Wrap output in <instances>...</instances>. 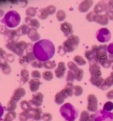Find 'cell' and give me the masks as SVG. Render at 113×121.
Listing matches in <instances>:
<instances>
[{
    "label": "cell",
    "mask_w": 113,
    "mask_h": 121,
    "mask_svg": "<svg viewBox=\"0 0 113 121\" xmlns=\"http://www.w3.org/2000/svg\"><path fill=\"white\" fill-rule=\"evenodd\" d=\"M32 51L38 60L45 62L53 57L55 49L51 41L44 39L37 42L34 45Z\"/></svg>",
    "instance_id": "cell-1"
},
{
    "label": "cell",
    "mask_w": 113,
    "mask_h": 121,
    "mask_svg": "<svg viewBox=\"0 0 113 121\" xmlns=\"http://www.w3.org/2000/svg\"><path fill=\"white\" fill-rule=\"evenodd\" d=\"M61 115L67 121H74L77 118V113L74 107L67 103L63 105L60 109Z\"/></svg>",
    "instance_id": "cell-3"
},
{
    "label": "cell",
    "mask_w": 113,
    "mask_h": 121,
    "mask_svg": "<svg viewBox=\"0 0 113 121\" xmlns=\"http://www.w3.org/2000/svg\"><path fill=\"white\" fill-rule=\"evenodd\" d=\"M56 66L54 60H47L43 62V67L47 69H53Z\"/></svg>",
    "instance_id": "cell-29"
},
{
    "label": "cell",
    "mask_w": 113,
    "mask_h": 121,
    "mask_svg": "<svg viewBox=\"0 0 113 121\" xmlns=\"http://www.w3.org/2000/svg\"><path fill=\"white\" fill-rule=\"evenodd\" d=\"M25 56L26 58L28 63H30V62H33L35 60V59H36L33 52H28L25 55Z\"/></svg>",
    "instance_id": "cell-42"
},
{
    "label": "cell",
    "mask_w": 113,
    "mask_h": 121,
    "mask_svg": "<svg viewBox=\"0 0 113 121\" xmlns=\"http://www.w3.org/2000/svg\"><path fill=\"white\" fill-rule=\"evenodd\" d=\"M17 117L15 111H9L5 115L4 121H13Z\"/></svg>",
    "instance_id": "cell-34"
},
{
    "label": "cell",
    "mask_w": 113,
    "mask_h": 121,
    "mask_svg": "<svg viewBox=\"0 0 113 121\" xmlns=\"http://www.w3.org/2000/svg\"><path fill=\"white\" fill-rule=\"evenodd\" d=\"M4 112V108L3 107L2 104H1V103H0V118L3 116Z\"/></svg>",
    "instance_id": "cell-58"
},
{
    "label": "cell",
    "mask_w": 113,
    "mask_h": 121,
    "mask_svg": "<svg viewBox=\"0 0 113 121\" xmlns=\"http://www.w3.org/2000/svg\"><path fill=\"white\" fill-rule=\"evenodd\" d=\"M25 21L28 26H30L32 28L37 29L40 27V23L36 19H32L31 17H27L25 19Z\"/></svg>",
    "instance_id": "cell-24"
},
{
    "label": "cell",
    "mask_w": 113,
    "mask_h": 121,
    "mask_svg": "<svg viewBox=\"0 0 113 121\" xmlns=\"http://www.w3.org/2000/svg\"><path fill=\"white\" fill-rule=\"evenodd\" d=\"M107 5L109 10H113V0L109 1L107 3Z\"/></svg>",
    "instance_id": "cell-57"
},
{
    "label": "cell",
    "mask_w": 113,
    "mask_h": 121,
    "mask_svg": "<svg viewBox=\"0 0 113 121\" xmlns=\"http://www.w3.org/2000/svg\"><path fill=\"white\" fill-rule=\"evenodd\" d=\"M93 1L90 0H83L80 3L78 6V10L81 13H86L92 6Z\"/></svg>",
    "instance_id": "cell-17"
},
{
    "label": "cell",
    "mask_w": 113,
    "mask_h": 121,
    "mask_svg": "<svg viewBox=\"0 0 113 121\" xmlns=\"http://www.w3.org/2000/svg\"><path fill=\"white\" fill-rule=\"evenodd\" d=\"M17 44L20 49L23 51L26 50L28 47V44L24 41H21L19 42H17Z\"/></svg>",
    "instance_id": "cell-46"
},
{
    "label": "cell",
    "mask_w": 113,
    "mask_h": 121,
    "mask_svg": "<svg viewBox=\"0 0 113 121\" xmlns=\"http://www.w3.org/2000/svg\"><path fill=\"white\" fill-rule=\"evenodd\" d=\"M105 15L108 18L109 20L113 21V10L107 11L105 13Z\"/></svg>",
    "instance_id": "cell-51"
},
{
    "label": "cell",
    "mask_w": 113,
    "mask_h": 121,
    "mask_svg": "<svg viewBox=\"0 0 113 121\" xmlns=\"http://www.w3.org/2000/svg\"><path fill=\"white\" fill-rule=\"evenodd\" d=\"M26 94V91L23 87H18L13 92V94L11 99L18 102L20 101L21 98L23 97Z\"/></svg>",
    "instance_id": "cell-18"
},
{
    "label": "cell",
    "mask_w": 113,
    "mask_h": 121,
    "mask_svg": "<svg viewBox=\"0 0 113 121\" xmlns=\"http://www.w3.org/2000/svg\"><path fill=\"white\" fill-rule=\"evenodd\" d=\"M91 84L103 90H106L109 88L105 83V80L102 77H91L90 79Z\"/></svg>",
    "instance_id": "cell-8"
},
{
    "label": "cell",
    "mask_w": 113,
    "mask_h": 121,
    "mask_svg": "<svg viewBox=\"0 0 113 121\" xmlns=\"http://www.w3.org/2000/svg\"><path fill=\"white\" fill-rule=\"evenodd\" d=\"M95 13L93 11H91V12H90L89 13L87 14L86 17L87 20L90 22H93V17Z\"/></svg>",
    "instance_id": "cell-50"
},
{
    "label": "cell",
    "mask_w": 113,
    "mask_h": 121,
    "mask_svg": "<svg viewBox=\"0 0 113 121\" xmlns=\"http://www.w3.org/2000/svg\"><path fill=\"white\" fill-rule=\"evenodd\" d=\"M25 14L28 17H34L36 15V9L34 7H29L26 10Z\"/></svg>",
    "instance_id": "cell-33"
},
{
    "label": "cell",
    "mask_w": 113,
    "mask_h": 121,
    "mask_svg": "<svg viewBox=\"0 0 113 121\" xmlns=\"http://www.w3.org/2000/svg\"><path fill=\"white\" fill-rule=\"evenodd\" d=\"M0 121H4V120L1 118H0Z\"/></svg>",
    "instance_id": "cell-60"
},
{
    "label": "cell",
    "mask_w": 113,
    "mask_h": 121,
    "mask_svg": "<svg viewBox=\"0 0 113 121\" xmlns=\"http://www.w3.org/2000/svg\"><path fill=\"white\" fill-rule=\"evenodd\" d=\"M83 88L79 85L74 86V95L75 96H80L83 93Z\"/></svg>",
    "instance_id": "cell-43"
},
{
    "label": "cell",
    "mask_w": 113,
    "mask_h": 121,
    "mask_svg": "<svg viewBox=\"0 0 113 121\" xmlns=\"http://www.w3.org/2000/svg\"><path fill=\"white\" fill-rule=\"evenodd\" d=\"M105 83L109 88L113 85V72L110 73L108 77L105 79Z\"/></svg>",
    "instance_id": "cell-40"
},
{
    "label": "cell",
    "mask_w": 113,
    "mask_h": 121,
    "mask_svg": "<svg viewBox=\"0 0 113 121\" xmlns=\"http://www.w3.org/2000/svg\"><path fill=\"white\" fill-rule=\"evenodd\" d=\"M75 80L76 79H75V77L74 73L71 71H68L66 77V81L67 83H73Z\"/></svg>",
    "instance_id": "cell-41"
},
{
    "label": "cell",
    "mask_w": 113,
    "mask_h": 121,
    "mask_svg": "<svg viewBox=\"0 0 113 121\" xmlns=\"http://www.w3.org/2000/svg\"><path fill=\"white\" fill-rule=\"evenodd\" d=\"M99 64L104 68L107 69L110 67V66L112 65V63L108 59V57H107V58H106V59L100 60L99 62Z\"/></svg>",
    "instance_id": "cell-39"
},
{
    "label": "cell",
    "mask_w": 113,
    "mask_h": 121,
    "mask_svg": "<svg viewBox=\"0 0 113 121\" xmlns=\"http://www.w3.org/2000/svg\"><path fill=\"white\" fill-rule=\"evenodd\" d=\"M9 40V42H16L19 39L20 36L17 33V30H8L5 35Z\"/></svg>",
    "instance_id": "cell-23"
},
{
    "label": "cell",
    "mask_w": 113,
    "mask_h": 121,
    "mask_svg": "<svg viewBox=\"0 0 113 121\" xmlns=\"http://www.w3.org/2000/svg\"><path fill=\"white\" fill-rule=\"evenodd\" d=\"M89 71L91 75V77H101L102 73L100 70V67L98 63H93L89 64Z\"/></svg>",
    "instance_id": "cell-12"
},
{
    "label": "cell",
    "mask_w": 113,
    "mask_h": 121,
    "mask_svg": "<svg viewBox=\"0 0 113 121\" xmlns=\"http://www.w3.org/2000/svg\"><path fill=\"white\" fill-rule=\"evenodd\" d=\"M73 60L76 64L79 66H83L86 64V61L83 58V57L80 55H77L73 58Z\"/></svg>",
    "instance_id": "cell-30"
},
{
    "label": "cell",
    "mask_w": 113,
    "mask_h": 121,
    "mask_svg": "<svg viewBox=\"0 0 113 121\" xmlns=\"http://www.w3.org/2000/svg\"><path fill=\"white\" fill-rule=\"evenodd\" d=\"M106 97L109 99H113V90H111L108 92L106 94Z\"/></svg>",
    "instance_id": "cell-56"
},
{
    "label": "cell",
    "mask_w": 113,
    "mask_h": 121,
    "mask_svg": "<svg viewBox=\"0 0 113 121\" xmlns=\"http://www.w3.org/2000/svg\"><path fill=\"white\" fill-rule=\"evenodd\" d=\"M20 107L23 111L30 112L33 108H32L31 104L29 101L23 100L20 102Z\"/></svg>",
    "instance_id": "cell-27"
},
{
    "label": "cell",
    "mask_w": 113,
    "mask_h": 121,
    "mask_svg": "<svg viewBox=\"0 0 113 121\" xmlns=\"http://www.w3.org/2000/svg\"><path fill=\"white\" fill-rule=\"evenodd\" d=\"M43 98L44 96L42 93L37 92L32 95L31 99L29 100V102L31 105H33L37 107H39L42 105Z\"/></svg>",
    "instance_id": "cell-11"
},
{
    "label": "cell",
    "mask_w": 113,
    "mask_h": 121,
    "mask_svg": "<svg viewBox=\"0 0 113 121\" xmlns=\"http://www.w3.org/2000/svg\"><path fill=\"white\" fill-rule=\"evenodd\" d=\"M109 10L107 3L105 1H100L96 4L94 8L93 12L96 14H100Z\"/></svg>",
    "instance_id": "cell-14"
},
{
    "label": "cell",
    "mask_w": 113,
    "mask_h": 121,
    "mask_svg": "<svg viewBox=\"0 0 113 121\" xmlns=\"http://www.w3.org/2000/svg\"><path fill=\"white\" fill-rule=\"evenodd\" d=\"M37 15L39 18L41 20H45L50 15L46 7L40 9L37 13Z\"/></svg>",
    "instance_id": "cell-28"
},
{
    "label": "cell",
    "mask_w": 113,
    "mask_h": 121,
    "mask_svg": "<svg viewBox=\"0 0 113 121\" xmlns=\"http://www.w3.org/2000/svg\"><path fill=\"white\" fill-rule=\"evenodd\" d=\"M60 29L65 37H68L73 33V26L69 22H65L61 24Z\"/></svg>",
    "instance_id": "cell-13"
},
{
    "label": "cell",
    "mask_w": 113,
    "mask_h": 121,
    "mask_svg": "<svg viewBox=\"0 0 113 121\" xmlns=\"http://www.w3.org/2000/svg\"><path fill=\"white\" fill-rule=\"evenodd\" d=\"M31 65L35 68H42L43 67V62L40 60H35L31 62Z\"/></svg>",
    "instance_id": "cell-44"
},
{
    "label": "cell",
    "mask_w": 113,
    "mask_h": 121,
    "mask_svg": "<svg viewBox=\"0 0 113 121\" xmlns=\"http://www.w3.org/2000/svg\"><path fill=\"white\" fill-rule=\"evenodd\" d=\"M19 63L23 66L27 65L29 63L28 62L25 56H22L19 59Z\"/></svg>",
    "instance_id": "cell-49"
},
{
    "label": "cell",
    "mask_w": 113,
    "mask_h": 121,
    "mask_svg": "<svg viewBox=\"0 0 113 121\" xmlns=\"http://www.w3.org/2000/svg\"><path fill=\"white\" fill-rule=\"evenodd\" d=\"M56 18L58 21H63L66 19V14L63 10H59L56 13Z\"/></svg>",
    "instance_id": "cell-36"
},
{
    "label": "cell",
    "mask_w": 113,
    "mask_h": 121,
    "mask_svg": "<svg viewBox=\"0 0 113 121\" xmlns=\"http://www.w3.org/2000/svg\"><path fill=\"white\" fill-rule=\"evenodd\" d=\"M97 45H93L90 50L86 51L85 52V56L90 63H96L99 64L96 55V49Z\"/></svg>",
    "instance_id": "cell-9"
},
{
    "label": "cell",
    "mask_w": 113,
    "mask_h": 121,
    "mask_svg": "<svg viewBox=\"0 0 113 121\" xmlns=\"http://www.w3.org/2000/svg\"><path fill=\"white\" fill-rule=\"evenodd\" d=\"M112 70H113V65H112Z\"/></svg>",
    "instance_id": "cell-61"
},
{
    "label": "cell",
    "mask_w": 113,
    "mask_h": 121,
    "mask_svg": "<svg viewBox=\"0 0 113 121\" xmlns=\"http://www.w3.org/2000/svg\"><path fill=\"white\" fill-rule=\"evenodd\" d=\"M108 59L112 63H113V54H109L108 56Z\"/></svg>",
    "instance_id": "cell-59"
},
{
    "label": "cell",
    "mask_w": 113,
    "mask_h": 121,
    "mask_svg": "<svg viewBox=\"0 0 113 121\" xmlns=\"http://www.w3.org/2000/svg\"><path fill=\"white\" fill-rule=\"evenodd\" d=\"M6 60L7 61H9L11 62H13L14 60V57L12 54H7Z\"/></svg>",
    "instance_id": "cell-55"
},
{
    "label": "cell",
    "mask_w": 113,
    "mask_h": 121,
    "mask_svg": "<svg viewBox=\"0 0 113 121\" xmlns=\"http://www.w3.org/2000/svg\"><path fill=\"white\" fill-rule=\"evenodd\" d=\"M53 74L52 72L50 71H46L43 73V78L47 81H51L53 78Z\"/></svg>",
    "instance_id": "cell-37"
},
{
    "label": "cell",
    "mask_w": 113,
    "mask_h": 121,
    "mask_svg": "<svg viewBox=\"0 0 113 121\" xmlns=\"http://www.w3.org/2000/svg\"><path fill=\"white\" fill-rule=\"evenodd\" d=\"M6 47L9 50L12 51L14 53L17 54V56L19 57H22L23 56V51L22 50L20 49L18 46L17 42L10 41L9 42L6 44Z\"/></svg>",
    "instance_id": "cell-10"
},
{
    "label": "cell",
    "mask_w": 113,
    "mask_h": 121,
    "mask_svg": "<svg viewBox=\"0 0 113 121\" xmlns=\"http://www.w3.org/2000/svg\"><path fill=\"white\" fill-rule=\"evenodd\" d=\"M110 30L106 28H102L97 31L96 37L98 41L101 43H105L110 41L111 39Z\"/></svg>",
    "instance_id": "cell-5"
},
{
    "label": "cell",
    "mask_w": 113,
    "mask_h": 121,
    "mask_svg": "<svg viewBox=\"0 0 113 121\" xmlns=\"http://www.w3.org/2000/svg\"><path fill=\"white\" fill-rule=\"evenodd\" d=\"M30 29V28L29 26H28L27 25L23 24L17 29V32L20 36L22 35H27Z\"/></svg>",
    "instance_id": "cell-26"
},
{
    "label": "cell",
    "mask_w": 113,
    "mask_h": 121,
    "mask_svg": "<svg viewBox=\"0 0 113 121\" xmlns=\"http://www.w3.org/2000/svg\"><path fill=\"white\" fill-rule=\"evenodd\" d=\"M29 80V73L26 69H23L21 71L20 79V85H23L28 82Z\"/></svg>",
    "instance_id": "cell-25"
},
{
    "label": "cell",
    "mask_w": 113,
    "mask_h": 121,
    "mask_svg": "<svg viewBox=\"0 0 113 121\" xmlns=\"http://www.w3.org/2000/svg\"><path fill=\"white\" fill-rule=\"evenodd\" d=\"M42 110L39 107L32 108L29 113L30 119L35 121H39L42 119Z\"/></svg>",
    "instance_id": "cell-15"
},
{
    "label": "cell",
    "mask_w": 113,
    "mask_h": 121,
    "mask_svg": "<svg viewBox=\"0 0 113 121\" xmlns=\"http://www.w3.org/2000/svg\"><path fill=\"white\" fill-rule=\"evenodd\" d=\"M1 71L4 74L8 75L11 73V68L10 65L8 63V62H6L2 65H1Z\"/></svg>",
    "instance_id": "cell-32"
},
{
    "label": "cell",
    "mask_w": 113,
    "mask_h": 121,
    "mask_svg": "<svg viewBox=\"0 0 113 121\" xmlns=\"http://www.w3.org/2000/svg\"><path fill=\"white\" fill-rule=\"evenodd\" d=\"M17 102L11 99L10 101L8 102L7 104L6 111L9 112L14 111L17 108Z\"/></svg>",
    "instance_id": "cell-31"
},
{
    "label": "cell",
    "mask_w": 113,
    "mask_h": 121,
    "mask_svg": "<svg viewBox=\"0 0 113 121\" xmlns=\"http://www.w3.org/2000/svg\"><path fill=\"white\" fill-rule=\"evenodd\" d=\"M7 54L3 49L0 48V69L2 65L7 62L6 60Z\"/></svg>",
    "instance_id": "cell-35"
},
{
    "label": "cell",
    "mask_w": 113,
    "mask_h": 121,
    "mask_svg": "<svg viewBox=\"0 0 113 121\" xmlns=\"http://www.w3.org/2000/svg\"><path fill=\"white\" fill-rule=\"evenodd\" d=\"M31 76L34 79H40L41 78V74L39 71L38 70H34L32 71Z\"/></svg>",
    "instance_id": "cell-48"
},
{
    "label": "cell",
    "mask_w": 113,
    "mask_h": 121,
    "mask_svg": "<svg viewBox=\"0 0 113 121\" xmlns=\"http://www.w3.org/2000/svg\"><path fill=\"white\" fill-rule=\"evenodd\" d=\"M58 53L61 55H64L65 54H66L65 52V51L64 50L62 46H59V47H58Z\"/></svg>",
    "instance_id": "cell-54"
},
{
    "label": "cell",
    "mask_w": 113,
    "mask_h": 121,
    "mask_svg": "<svg viewBox=\"0 0 113 121\" xmlns=\"http://www.w3.org/2000/svg\"><path fill=\"white\" fill-rule=\"evenodd\" d=\"M66 69L65 63L61 61L59 63L57 67L55 70V74L56 78H61L64 76L65 72Z\"/></svg>",
    "instance_id": "cell-19"
},
{
    "label": "cell",
    "mask_w": 113,
    "mask_h": 121,
    "mask_svg": "<svg viewBox=\"0 0 113 121\" xmlns=\"http://www.w3.org/2000/svg\"><path fill=\"white\" fill-rule=\"evenodd\" d=\"M27 35L30 40L32 42H36L39 40L40 38V35L37 31L36 29L34 28H30L28 31Z\"/></svg>",
    "instance_id": "cell-22"
},
{
    "label": "cell",
    "mask_w": 113,
    "mask_h": 121,
    "mask_svg": "<svg viewBox=\"0 0 113 121\" xmlns=\"http://www.w3.org/2000/svg\"><path fill=\"white\" fill-rule=\"evenodd\" d=\"M52 118V115L50 113H44L42 115L41 119L44 121H51Z\"/></svg>",
    "instance_id": "cell-45"
},
{
    "label": "cell",
    "mask_w": 113,
    "mask_h": 121,
    "mask_svg": "<svg viewBox=\"0 0 113 121\" xmlns=\"http://www.w3.org/2000/svg\"><path fill=\"white\" fill-rule=\"evenodd\" d=\"M21 17L17 12L11 10L8 12L4 15L1 22L7 27L14 28L18 26L20 23Z\"/></svg>",
    "instance_id": "cell-2"
},
{
    "label": "cell",
    "mask_w": 113,
    "mask_h": 121,
    "mask_svg": "<svg viewBox=\"0 0 113 121\" xmlns=\"http://www.w3.org/2000/svg\"><path fill=\"white\" fill-rule=\"evenodd\" d=\"M93 22L102 25H106L108 24L109 20L105 15L95 13L93 18Z\"/></svg>",
    "instance_id": "cell-16"
},
{
    "label": "cell",
    "mask_w": 113,
    "mask_h": 121,
    "mask_svg": "<svg viewBox=\"0 0 113 121\" xmlns=\"http://www.w3.org/2000/svg\"><path fill=\"white\" fill-rule=\"evenodd\" d=\"M41 84L40 81L38 79L30 80L29 82V86L30 91L33 92H36L39 89Z\"/></svg>",
    "instance_id": "cell-21"
},
{
    "label": "cell",
    "mask_w": 113,
    "mask_h": 121,
    "mask_svg": "<svg viewBox=\"0 0 113 121\" xmlns=\"http://www.w3.org/2000/svg\"><path fill=\"white\" fill-rule=\"evenodd\" d=\"M69 97L66 92L63 89L56 93L54 99V101L56 104L58 105H61L64 102L65 99Z\"/></svg>",
    "instance_id": "cell-20"
},
{
    "label": "cell",
    "mask_w": 113,
    "mask_h": 121,
    "mask_svg": "<svg viewBox=\"0 0 113 121\" xmlns=\"http://www.w3.org/2000/svg\"><path fill=\"white\" fill-rule=\"evenodd\" d=\"M79 37L72 35L64 42L62 47L65 53H71L75 51L80 43Z\"/></svg>",
    "instance_id": "cell-4"
},
{
    "label": "cell",
    "mask_w": 113,
    "mask_h": 121,
    "mask_svg": "<svg viewBox=\"0 0 113 121\" xmlns=\"http://www.w3.org/2000/svg\"><path fill=\"white\" fill-rule=\"evenodd\" d=\"M29 113L27 111H23L21 112L19 115V120L20 121H27L30 119Z\"/></svg>",
    "instance_id": "cell-38"
},
{
    "label": "cell",
    "mask_w": 113,
    "mask_h": 121,
    "mask_svg": "<svg viewBox=\"0 0 113 121\" xmlns=\"http://www.w3.org/2000/svg\"><path fill=\"white\" fill-rule=\"evenodd\" d=\"M107 51L109 54H113V42L109 45L107 47Z\"/></svg>",
    "instance_id": "cell-53"
},
{
    "label": "cell",
    "mask_w": 113,
    "mask_h": 121,
    "mask_svg": "<svg viewBox=\"0 0 113 121\" xmlns=\"http://www.w3.org/2000/svg\"></svg>",
    "instance_id": "cell-62"
},
{
    "label": "cell",
    "mask_w": 113,
    "mask_h": 121,
    "mask_svg": "<svg viewBox=\"0 0 113 121\" xmlns=\"http://www.w3.org/2000/svg\"><path fill=\"white\" fill-rule=\"evenodd\" d=\"M47 10L50 15H53L56 12V8L55 6L53 5H50L46 7Z\"/></svg>",
    "instance_id": "cell-47"
},
{
    "label": "cell",
    "mask_w": 113,
    "mask_h": 121,
    "mask_svg": "<svg viewBox=\"0 0 113 121\" xmlns=\"http://www.w3.org/2000/svg\"><path fill=\"white\" fill-rule=\"evenodd\" d=\"M67 66L69 69V70L72 72L74 74L75 79L77 81H80L82 80L84 73L82 69L79 68L77 65L72 61L68 62Z\"/></svg>",
    "instance_id": "cell-6"
},
{
    "label": "cell",
    "mask_w": 113,
    "mask_h": 121,
    "mask_svg": "<svg viewBox=\"0 0 113 121\" xmlns=\"http://www.w3.org/2000/svg\"><path fill=\"white\" fill-rule=\"evenodd\" d=\"M8 30L9 29L7 28L4 25L0 26V34L5 35Z\"/></svg>",
    "instance_id": "cell-52"
},
{
    "label": "cell",
    "mask_w": 113,
    "mask_h": 121,
    "mask_svg": "<svg viewBox=\"0 0 113 121\" xmlns=\"http://www.w3.org/2000/svg\"><path fill=\"white\" fill-rule=\"evenodd\" d=\"M107 47L106 45H101L98 46L96 49V57L100 62V60H103L107 58Z\"/></svg>",
    "instance_id": "cell-7"
}]
</instances>
